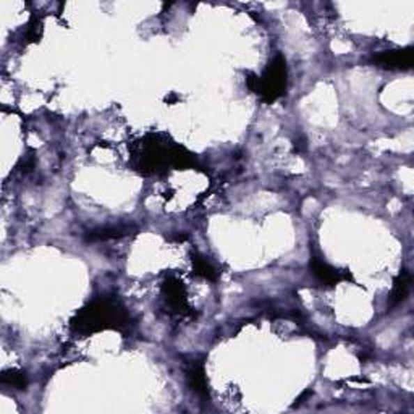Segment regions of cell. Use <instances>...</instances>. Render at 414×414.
Segmentation results:
<instances>
[{"mask_svg":"<svg viewBox=\"0 0 414 414\" xmlns=\"http://www.w3.org/2000/svg\"><path fill=\"white\" fill-rule=\"evenodd\" d=\"M130 325V316L117 298L99 296L79 309L70 329L79 335H93L102 330H123Z\"/></svg>","mask_w":414,"mask_h":414,"instance_id":"cell-1","label":"cell"},{"mask_svg":"<svg viewBox=\"0 0 414 414\" xmlns=\"http://www.w3.org/2000/svg\"><path fill=\"white\" fill-rule=\"evenodd\" d=\"M180 146L162 141L159 135H148L133 151V167L143 175L162 174L169 167H175L176 151Z\"/></svg>","mask_w":414,"mask_h":414,"instance_id":"cell-2","label":"cell"},{"mask_svg":"<svg viewBox=\"0 0 414 414\" xmlns=\"http://www.w3.org/2000/svg\"><path fill=\"white\" fill-rule=\"evenodd\" d=\"M289 73H286V62L282 55H277L267 65L261 77L257 75H248L246 84L252 93L267 104L275 102L285 94L286 82H289Z\"/></svg>","mask_w":414,"mask_h":414,"instance_id":"cell-3","label":"cell"},{"mask_svg":"<svg viewBox=\"0 0 414 414\" xmlns=\"http://www.w3.org/2000/svg\"><path fill=\"white\" fill-rule=\"evenodd\" d=\"M162 296L167 306L170 307V311L176 312V314H186V312L190 311L188 301H186L185 285L183 282L176 279V277L170 275L164 280Z\"/></svg>","mask_w":414,"mask_h":414,"instance_id":"cell-4","label":"cell"},{"mask_svg":"<svg viewBox=\"0 0 414 414\" xmlns=\"http://www.w3.org/2000/svg\"><path fill=\"white\" fill-rule=\"evenodd\" d=\"M309 267L312 270V275H314L321 284H324L327 286H333L340 284L343 280H351L350 272L338 270L330 264H327V262L324 259H321V257H316V256L312 257L309 262Z\"/></svg>","mask_w":414,"mask_h":414,"instance_id":"cell-5","label":"cell"},{"mask_svg":"<svg viewBox=\"0 0 414 414\" xmlns=\"http://www.w3.org/2000/svg\"><path fill=\"white\" fill-rule=\"evenodd\" d=\"M374 63L387 70H408L413 67V49L385 50L374 57Z\"/></svg>","mask_w":414,"mask_h":414,"instance_id":"cell-6","label":"cell"},{"mask_svg":"<svg viewBox=\"0 0 414 414\" xmlns=\"http://www.w3.org/2000/svg\"><path fill=\"white\" fill-rule=\"evenodd\" d=\"M410 286H411V274L408 270H401L400 275H398L395 282H393V289L390 293V298H388V306L393 307L400 305L401 301H405L408 293H410Z\"/></svg>","mask_w":414,"mask_h":414,"instance_id":"cell-7","label":"cell"},{"mask_svg":"<svg viewBox=\"0 0 414 414\" xmlns=\"http://www.w3.org/2000/svg\"><path fill=\"white\" fill-rule=\"evenodd\" d=\"M186 376H188L190 385L193 387V390L198 395L209 398V387H207V377L203 365H198V362L191 365L190 369L186 371Z\"/></svg>","mask_w":414,"mask_h":414,"instance_id":"cell-8","label":"cell"},{"mask_svg":"<svg viewBox=\"0 0 414 414\" xmlns=\"http://www.w3.org/2000/svg\"><path fill=\"white\" fill-rule=\"evenodd\" d=\"M193 269H194V275L201 277V279H204V280L215 282L217 277H219L217 270L214 269V266H212L210 262L201 254L193 256Z\"/></svg>","mask_w":414,"mask_h":414,"instance_id":"cell-9","label":"cell"},{"mask_svg":"<svg viewBox=\"0 0 414 414\" xmlns=\"http://www.w3.org/2000/svg\"><path fill=\"white\" fill-rule=\"evenodd\" d=\"M3 385L13 387L17 390H24L28 387V377L26 374L17 369H10V371H3L2 377H0Z\"/></svg>","mask_w":414,"mask_h":414,"instance_id":"cell-10","label":"cell"},{"mask_svg":"<svg viewBox=\"0 0 414 414\" xmlns=\"http://www.w3.org/2000/svg\"><path fill=\"white\" fill-rule=\"evenodd\" d=\"M128 231L130 229H126V227H104V229L89 231L88 240H114L128 235Z\"/></svg>","mask_w":414,"mask_h":414,"instance_id":"cell-11","label":"cell"},{"mask_svg":"<svg viewBox=\"0 0 414 414\" xmlns=\"http://www.w3.org/2000/svg\"><path fill=\"white\" fill-rule=\"evenodd\" d=\"M39 36H41V23H39L38 20H33V22L28 24V31L24 34V41H38Z\"/></svg>","mask_w":414,"mask_h":414,"instance_id":"cell-12","label":"cell"}]
</instances>
